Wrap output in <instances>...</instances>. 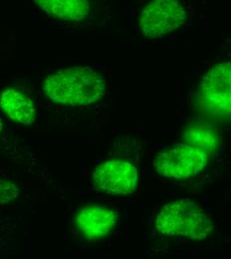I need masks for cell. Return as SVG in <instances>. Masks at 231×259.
I'll list each match as a JSON object with an SVG mask.
<instances>
[{"label": "cell", "instance_id": "52a82bcc", "mask_svg": "<svg viewBox=\"0 0 231 259\" xmlns=\"http://www.w3.org/2000/svg\"><path fill=\"white\" fill-rule=\"evenodd\" d=\"M117 217L114 210L94 205L83 207L77 214V226L88 239H100L111 233L116 226Z\"/></svg>", "mask_w": 231, "mask_h": 259}, {"label": "cell", "instance_id": "8992f818", "mask_svg": "<svg viewBox=\"0 0 231 259\" xmlns=\"http://www.w3.org/2000/svg\"><path fill=\"white\" fill-rule=\"evenodd\" d=\"M138 174L131 162L112 160L101 163L94 171V183L103 193L114 195L132 194L137 187Z\"/></svg>", "mask_w": 231, "mask_h": 259}, {"label": "cell", "instance_id": "8fae6325", "mask_svg": "<svg viewBox=\"0 0 231 259\" xmlns=\"http://www.w3.org/2000/svg\"><path fill=\"white\" fill-rule=\"evenodd\" d=\"M19 196V187L11 181L0 179V205L15 201Z\"/></svg>", "mask_w": 231, "mask_h": 259}, {"label": "cell", "instance_id": "ba28073f", "mask_svg": "<svg viewBox=\"0 0 231 259\" xmlns=\"http://www.w3.org/2000/svg\"><path fill=\"white\" fill-rule=\"evenodd\" d=\"M0 109L12 121L23 126H30L35 122L33 100L17 89L8 88L0 94Z\"/></svg>", "mask_w": 231, "mask_h": 259}, {"label": "cell", "instance_id": "7c38bea8", "mask_svg": "<svg viewBox=\"0 0 231 259\" xmlns=\"http://www.w3.org/2000/svg\"><path fill=\"white\" fill-rule=\"evenodd\" d=\"M2 128H3V123H2V121H1V119H0V132L2 131Z\"/></svg>", "mask_w": 231, "mask_h": 259}, {"label": "cell", "instance_id": "277c9868", "mask_svg": "<svg viewBox=\"0 0 231 259\" xmlns=\"http://www.w3.org/2000/svg\"><path fill=\"white\" fill-rule=\"evenodd\" d=\"M208 161L207 154L189 144H177L157 157L155 165L161 176L182 180L199 174Z\"/></svg>", "mask_w": 231, "mask_h": 259}, {"label": "cell", "instance_id": "9c48e42d", "mask_svg": "<svg viewBox=\"0 0 231 259\" xmlns=\"http://www.w3.org/2000/svg\"><path fill=\"white\" fill-rule=\"evenodd\" d=\"M46 14L65 21H82L90 13L89 0H33Z\"/></svg>", "mask_w": 231, "mask_h": 259}, {"label": "cell", "instance_id": "6da1fadb", "mask_svg": "<svg viewBox=\"0 0 231 259\" xmlns=\"http://www.w3.org/2000/svg\"><path fill=\"white\" fill-rule=\"evenodd\" d=\"M106 91V81L90 67H70L46 77L43 92L51 101L65 106H88L98 102Z\"/></svg>", "mask_w": 231, "mask_h": 259}, {"label": "cell", "instance_id": "7a4b0ae2", "mask_svg": "<svg viewBox=\"0 0 231 259\" xmlns=\"http://www.w3.org/2000/svg\"><path fill=\"white\" fill-rule=\"evenodd\" d=\"M156 227L166 236H184L198 241L209 236L213 223L196 202L180 199L165 204L157 217Z\"/></svg>", "mask_w": 231, "mask_h": 259}, {"label": "cell", "instance_id": "30bf717a", "mask_svg": "<svg viewBox=\"0 0 231 259\" xmlns=\"http://www.w3.org/2000/svg\"><path fill=\"white\" fill-rule=\"evenodd\" d=\"M183 139L189 145L207 152H213L218 145L217 136L207 127L202 125H194L187 129Z\"/></svg>", "mask_w": 231, "mask_h": 259}, {"label": "cell", "instance_id": "3957f363", "mask_svg": "<svg viewBox=\"0 0 231 259\" xmlns=\"http://www.w3.org/2000/svg\"><path fill=\"white\" fill-rule=\"evenodd\" d=\"M187 16L179 0H151L141 12L140 27L148 38H161L178 30Z\"/></svg>", "mask_w": 231, "mask_h": 259}, {"label": "cell", "instance_id": "5b68a950", "mask_svg": "<svg viewBox=\"0 0 231 259\" xmlns=\"http://www.w3.org/2000/svg\"><path fill=\"white\" fill-rule=\"evenodd\" d=\"M200 105L217 116H228L231 110L230 62L212 66L199 86Z\"/></svg>", "mask_w": 231, "mask_h": 259}]
</instances>
